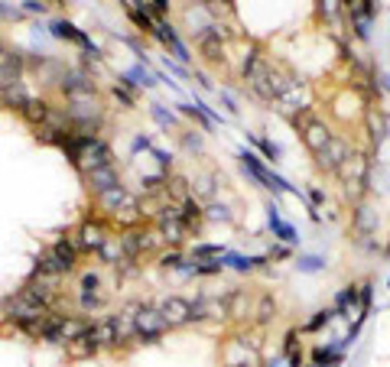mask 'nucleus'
Here are the masks:
<instances>
[{"instance_id": "1", "label": "nucleus", "mask_w": 390, "mask_h": 367, "mask_svg": "<svg viewBox=\"0 0 390 367\" xmlns=\"http://www.w3.org/2000/svg\"><path fill=\"white\" fill-rule=\"evenodd\" d=\"M78 237H62V241H55L49 251L39 253V261H36V270L39 273H46V276H65L75 270L78 263Z\"/></svg>"}, {"instance_id": "2", "label": "nucleus", "mask_w": 390, "mask_h": 367, "mask_svg": "<svg viewBox=\"0 0 390 367\" xmlns=\"http://www.w3.org/2000/svg\"><path fill=\"white\" fill-rule=\"evenodd\" d=\"M65 117L72 121V127L82 133H94L104 121V107L94 94H85V98H72L69 107H65Z\"/></svg>"}, {"instance_id": "3", "label": "nucleus", "mask_w": 390, "mask_h": 367, "mask_svg": "<svg viewBox=\"0 0 390 367\" xmlns=\"http://www.w3.org/2000/svg\"><path fill=\"white\" fill-rule=\"evenodd\" d=\"M335 176L342 179L345 192H348L354 202H361V195H364V189H367V179H371V163H367L364 153H352L342 163V169H338Z\"/></svg>"}, {"instance_id": "4", "label": "nucleus", "mask_w": 390, "mask_h": 367, "mask_svg": "<svg viewBox=\"0 0 390 367\" xmlns=\"http://www.w3.org/2000/svg\"><path fill=\"white\" fill-rule=\"evenodd\" d=\"M293 124L299 127V133H303V143H306V150H309L313 156H319L322 150L332 143V137H335V133L329 131V124L315 121V117L309 114V107L303 111V117H293Z\"/></svg>"}, {"instance_id": "5", "label": "nucleus", "mask_w": 390, "mask_h": 367, "mask_svg": "<svg viewBox=\"0 0 390 367\" xmlns=\"http://www.w3.org/2000/svg\"><path fill=\"white\" fill-rule=\"evenodd\" d=\"M4 315H7V319L13 322L16 329H20V325H26V322H33V319H46L49 309H46V306H39L36 299H30L23 290H20L16 296L4 299Z\"/></svg>"}, {"instance_id": "6", "label": "nucleus", "mask_w": 390, "mask_h": 367, "mask_svg": "<svg viewBox=\"0 0 390 367\" xmlns=\"http://www.w3.org/2000/svg\"><path fill=\"white\" fill-rule=\"evenodd\" d=\"M85 329H88V322L53 312V315H49V322H46V332H43V341H49V344H69V341H75Z\"/></svg>"}, {"instance_id": "7", "label": "nucleus", "mask_w": 390, "mask_h": 367, "mask_svg": "<svg viewBox=\"0 0 390 367\" xmlns=\"http://www.w3.org/2000/svg\"><path fill=\"white\" fill-rule=\"evenodd\" d=\"M169 332V325H166V319L160 315V309L156 306H140V315H137V335H134V341H140V344H153V341H160L163 335Z\"/></svg>"}, {"instance_id": "8", "label": "nucleus", "mask_w": 390, "mask_h": 367, "mask_svg": "<svg viewBox=\"0 0 390 367\" xmlns=\"http://www.w3.org/2000/svg\"><path fill=\"white\" fill-rule=\"evenodd\" d=\"M352 234H354L358 244L371 247V251L377 247L374 241H371V237L377 234V212L367 205V202H358V205H354V212H352Z\"/></svg>"}, {"instance_id": "9", "label": "nucleus", "mask_w": 390, "mask_h": 367, "mask_svg": "<svg viewBox=\"0 0 390 367\" xmlns=\"http://www.w3.org/2000/svg\"><path fill=\"white\" fill-rule=\"evenodd\" d=\"M237 160H241V169H244L247 176H251L254 182H260V185H264V189H273V192H293L286 179L273 176V172H270V169L264 166V163H260L254 153H247V150H244V153L237 156Z\"/></svg>"}, {"instance_id": "10", "label": "nucleus", "mask_w": 390, "mask_h": 367, "mask_svg": "<svg viewBox=\"0 0 390 367\" xmlns=\"http://www.w3.org/2000/svg\"><path fill=\"white\" fill-rule=\"evenodd\" d=\"M156 231H160V237H163V241H169V244L185 241L189 228H185V221H183L179 205H163L160 208V214H156Z\"/></svg>"}, {"instance_id": "11", "label": "nucleus", "mask_w": 390, "mask_h": 367, "mask_svg": "<svg viewBox=\"0 0 390 367\" xmlns=\"http://www.w3.org/2000/svg\"><path fill=\"white\" fill-rule=\"evenodd\" d=\"M228 315H231V292H224V296H199L192 302V322L228 319Z\"/></svg>"}, {"instance_id": "12", "label": "nucleus", "mask_w": 390, "mask_h": 367, "mask_svg": "<svg viewBox=\"0 0 390 367\" xmlns=\"http://www.w3.org/2000/svg\"><path fill=\"white\" fill-rule=\"evenodd\" d=\"M156 309H160V315L166 319L169 329H183V325H189L192 322V302L183 296H166L156 302Z\"/></svg>"}, {"instance_id": "13", "label": "nucleus", "mask_w": 390, "mask_h": 367, "mask_svg": "<svg viewBox=\"0 0 390 367\" xmlns=\"http://www.w3.org/2000/svg\"><path fill=\"white\" fill-rule=\"evenodd\" d=\"M222 361H224V367H260V351L251 348L247 341H241V338H231L224 344Z\"/></svg>"}, {"instance_id": "14", "label": "nucleus", "mask_w": 390, "mask_h": 367, "mask_svg": "<svg viewBox=\"0 0 390 367\" xmlns=\"http://www.w3.org/2000/svg\"><path fill=\"white\" fill-rule=\"evenodd\" d=\"M354 150L352 146H348V140H342V137H332V143L325 146V150H322L319 156H315V166L322 169V172H332V176H335L338 169H342V163L348 160V156H352Z\"/></svg>"}, {"instance_id": "15", "label": "nucleus", "mask_w": 390, "mask_h": 367, "mask_svg": "<svg viewBox=\"0 0 390 367\" xmlns=\"http://www.w3.org/2000/svg\"><path fill=\"white\" fill-rule=\"evenodd\" d=\"M121 241H124V247H127V253L130 257H140V253H150L156 244H160L163 237H160V231H146V228H127L121 234Z\"/></svg>"}, {"instance_id": "16", "label": "nucleus", "mask_w": 390, "mask_h": 367, "mask_svg": "<svg viewBox=\"0 0 390 367\" xmlns=\"http://www.w3.org/2000/svg\"><path fill=\"white\" fill-rule=\"evenodd\" d=\"M140 306H143V302H127V306H124L117 315H111V319H114V332H117V344L134 341V335H137Z\"/></svg>"}, {"instance_id": "17", "label": "nucleus", "mask_w": 390, "mask_h": 367, "mask_svg": "<svg viewBox=\"0 0 390 367\" xmlns=\"http://www.w3.org/2000/svg\"><path fill=\"white\" fill-rule=\"evenodd\" d=\"M59 88H62V94L65 98H85V94H94V82L85 72H78V69H69V72H62V78H59Z\"/></svg>"}, {"instance_id": "18", "label": "nucleus", "mask_w": 390, "mask_h": 367, "mask_svg": "<svg viewBox=\"0 0 390 367\" xmlns=\"http://www.w3.org/2000/svg\"><path fill=\"white\" fill-rule=\"evenodd\" d=\"M53 36H55V39H69V43H75V46H82L85 53H88V59H101L98 46H94L92 39L85 36L82 30H75V26H72V23H65V20H55V23H53Z\"/></svg>"}, {"instance_id": "19", "label": "nucleus", "mask_w": 390, "mask_h": 367, "mask_svg": "<svg viewBox=\"0 0 390 367\" xmlns=\"http://www.w3.org/2000/svg\"><path fill=\"white\" fill-rule=\"evenodd\" d=\"M85 182H88V189L94 192V199H101V195H107L111 189H117L121 179H117L114 166H104V169H92V172H85Z\"/></svg>"}, {"instance_id": "20", "label": "nucleus", "mask_w": 390, "mask_h": 367, "mask_svg": "<svg viewBox=\"0 0 390 367\" xmlns=\"http://www.w3.org/2000/svg\"><path fill=\"white\" fill-rule=\"evenodd\" d=\"M75 237H78V247H82V251H94V253H98L101 247L107 244V237H111V234H107V228L101 221H85L82 228H78Z\"/></svg>"}, {"instance_id": "21", "label": "nucleus", "mask_w": 390, "mask_h": 367, "mask_svg": "<svg viewBox=\"0 0 390 367\" xmlns=\"http://www.w3.org/2000/svg\"><path fill=\"white\" fill-rule=\"evenodd\" d=\"M98 348H101V344H98V338H94V325H88V329H85L75 341L65 344V354H69V358H75V361H85V358H94V354H98Z\"/></svg>"}, {"instance_id": "22", "label": "nucleus", "mask_w": 390, "mask_h": 367, "mask_svg": "<svg viewBox=\"0 0 390 367\" xmlns=\"http://www.w3.org/2000/svg\"><path fill=\"white\" fill-rule=\"evenodd\" d=\"M107 302V296L101 292V276L98 273H85L82 276V309L92 312V309H101Z\"/></svg>"}, {"instance_id": "23", "label": "nucleus", "mask_w": 390, "mask_h": 367, "mask_svg": "<svg viewBox=\"0 0 390 367\" xmlns=\"http://www.w3.org/2000/svg\"><path fill=\"white\" fill-rule=\"evenodd\" d=\"M23 75V55L20 53H4L0 55V88H10V84L20 82Z\"/></svg>"}, {"instance_id": "24", "label": "nucleus", "mask_w": 390, "mask_h": 367, "mask_svg": "<svg viewBox=\"0 0 390 367\" xmlns=\"http://www.w3.org/2000/svg\"><path fill=\"white\" fill-rule=\"evenodd\" d=\"M98 257L107 263V267H124V263L134 261V257L127 253V247H124L121 237H107V244L98 251Z\"/></svg>"}, {"instance_id": "25", "label": "nucleus", "mask_w": 390, "mask_h": 367, "mask_svg": "<svg viewBox=\"0 0 390 367\" xmlns=\"http://www.w3.org/2000/svg\"><path fill=\"white\" fill-rule=\"evenodd\" d=\"M153 36L160 39V43H163V46H166V49H173L179 62H189V59H192V55H189V49H185L183 43H179V36H176V33H173V26H166V23H163V20H156V33H153Z\"/></svg>"}, {"instance_id": "26", "label": "nucleus", "mask_w": 390, "mask_h": 367, "mask_svg": "<svg viewBox=\"0 0 390 367\" xmlns=\"http://www.w3.org/2000/svg\"><path fill=\"white\" fill-rule=\"evenodd\" d=\"M0 98H4V104L7 107H16V111L23 114V107L33 101V94L26 92L23 82H16V84H10V88H0Z\"/></svg>"}, {"instance_id": "27", "label": "nucleus", "mask_w": 390, "mask_h": 367, "mask_svg": "<svg viewBox=\"0 0 390 367\" xmlns=\"http://www.w3.org/2000/svg\"><path fill=\"white\" fill-rule=\"evenodd\" d=\"M267 221H270V231H273V234L280 237L283 244H296V241H299V237H296V228H293V224H286L273 205H270V212H267Z\"/></svg>"}, {"instance_id": "28", "label": "nucleus", "mask_w": 390, "mask_h": 367, "mask_svg": "<svg viewBox=\"0 0 390 367\" xmlns=\"http://www.w3.org/2000/svg\"><path fill=\"white\" fill-rule=\"evenodd\" d=\"M23 117L33 124V127H43V124L53 117V104H49V101H43V98H33L30 104L23 107Z\"/></svg>"}, {"instance_id": "29", "label": "nucleus", "mask_w": 390, "mask_h": 367, "mask_svg": "<svg viewBox=\"0 0 390 367\" xmlns=\"http://www.w3.org/2000/svg\"><path fill=\"white\" fill-rule=\"evenodd\" d=\"M247 315H254V302H251V296H247L244 290H231V315H228V319L244 322Z\"/></svg>"}, {"instance_id": "30", "label": "nucleus", "mask_w": 390, "mask_h": 367, "mask_svg": "<svg viewBox=\"0 0 390 367\" xmlns=\"http://www.w3.org/2000/svg\"><path fill=\"white\" fill-rule=\"evenodd\" d=\"M166 195L173 199V205H183L185 199H192V182L183 176H169L166 179Z\"/></svg>"}, {"instance_id": "31", "label": "nucleus", "mask_w": 390, "mask_h": 367, "mask_svg": "<svg viewBox=\"0 0 390 367\" xmlns=\"http://www.w3.org/2000/svg\"><path fill=\"white\" fill-rule=\"evenodd\" d=\"M179 212H183V221H185V228H199L202 224V218H205V208H202V202L192 195V199H185L183 205H179Z\"/></svg>"}, {"instance_id": "32", "label": "nucleus", "mask_w": 390, "mask_h": 367, "mask_svg": "<svg viewBox=\"0 0 390 367\" xmlns=\"http://www.w3.org/2000/svg\"><path fill=\"white\" fill-rule=\"evenodd\" d=\"M254 315H257L260 325H267V322L276 315V302H273V296H270V292H264V296L254 299Z\"/></svg>"}, {"instance_id": "33", "label": "nucleus", "mask_w": 390, "mask_h": 367, "mask_svg": "<svg viewBox=\"0 0 390 367\" xmlns=\"http://www.w3.org/2000/svg\"><path fill=\"white\" fill-rule=\"evenodd\" d=\"M367 127H371V140H374L377 146L387 143V117L371 111V114H367Z\"/></svg>"}, {"instance_id": "34", "label": "nucleus", "mask_w": 390, "mask_h": 367, "mask_svg": "<svg viewBox=\"0 0 390 367\" xmlns=\"http://www.w3.org/2000/svg\"><path fill=\"white\" fill-rule=\"evenodd\" d=\"M224 261H228L234 270H241V273H251V270L264 267V261H267V257H244V253H228Z\"/></svg>"}, {"instance_id": "35", "label": "nucleus", "mask_w": 390, "mask_h": 367, "mask_svg": "<svg viewBox=\"0 0 390 367\" xmlns=\"http://www.w3.org/2000/svg\"><path fill=\"white\" fill-rule=\"evenodd\" d=\"M192 195H195V199H212L215 195V172H202L199 179H195V182H192Z\"/></svg>"}, {"instance_id": "36", "label": "nucleus", "mask_w": 390, "mask_h": 367, "mask_svg": "<svg viewBox=\"0 0 390 367\" xmlns=\"http://www.w3.org/2000/svg\"><path fill=\"white\" fill-rule=\"evenodd\" d=\"M315 4H319V16H322V20L335 26L338 16H342V10H345L342 0H315Z\"/></svg>"}, {"instance_id": "37", "label": "nucleus", "mask_w": 390, "mask_h": 367, "mask_svg": "<svg viewBox=\"0 0 390 367\" xmlns=\"http://www.w3.org/2000/svg\"><path fill=\"white\" fill-rule=\"evenodd\" d=\"M166 172H156V176H143V182H140V185H143V189H140V192H143V195H160V192H166Z\"/></svg>"}, {"instance_id": "38", "label": "nucleus", "mask_w": 390, "mask_h": 367, "mask_svg": "<svg viewBox=\"0 0 390 367\" xmlns=\"http://www.w3.org/2000/svg\"><path fill=\"white\" fill-rule=\"evenodd\" d=\"M192 257H195V261H222L224 247L222 244H199L195 251H192Z\"/></svg>"}, {"instance_id": "39", "label": "nucleus", "mask_w": 390, "mask_h": 367, "mask_svg": "<svg viewBox=\"0 0 390 367\" xmlns=\"http://www.w3.org/2000/svg\"><path fill=\"white\" fill-rule=\"evenodd\" d=\"M332 319H335V309H322V312H315L313 319L306 322V329H303V332H319L322 325H329Z\"/></svg>"}, {"instance_id": "40", "label": "nucleus", "mask_w": 390, "mask_h": 367, "mask_svg": "<svg viewBox=\"0 0 390 367\" xmlns=\"http://www.w3.org/2000/svg\"><path fill=\"white\" fill-rule=\"evenodd\" d=\"M124 84H134V88H137V84H143V88H150V84H153V78L146 75L143 69H130L127 75H124Z\"/></svg>"}, {"instance_id": "41", "label": "nucleus", "mask_w": 390, "mask_h": 367, "mask_svg": "<svg viewBox=\"0 0 390 367\" xmlns=\"http://www.w3.org/2000/svg\"><path fill=\"white\" fill-rule=\"evenodd\" d=\"M303 273H319L322 267H325V261L322 257H299V263H296Z\"/></svg>"}, {"instance_id": "42", "label": "nucleus", "mask_w": 390, "mask_h": 367, "mask_svg": "<svg viewBox=\"0 0 390 367\" xmlns=\"http://www.w3.org/2000/svg\"><path fill=\"white\" fill-rule=\"evenodd\" d=\"M205 218H212V221H231V208L228 205H208Z\"/></svg>"}, {"instance_id": "43", "label": "nucleus", "mask_w": 390, "mask_h": 367, "mask_svg": "<svg viewBox=\"0 0 390 367\" xmlns=\"http://www.w3.org/2000/svg\"><path fill=\"white\" fill-rule=\"evenodd\" d=\"M257 146H260V150H264V156H267L270 163H276V160H280V146H276L273 140H257Z\"/></svg>"}, {"instance_id": "44", "label": "nucleus", "mask_w": 390, "mask_h": 367, "mask_svg": "<svg viewBox=\"0 0 390 367\" xmlns=\"http://www.w3.org/2000/svg\"><path fill=\"white\" fill-rule=\"evenodd\" d=\"M160 263H163V267H166V270H176V267H183V257H179V253L173 251V253H163V257H160Z\"/></svg>"}, {"instance_id": "45", "label": "nucleus", "mask_w": 390, "mask_h": 367, "mask_svg": "<svg viewBox=\"0 0 390 367\" xmlns=\"http://www.w3.org/2000/svg\"><path fill=\"white\" fill-rule=\"evenodd\" d=\"M114 98L121 101L124 107H134V94H130L127 88H124V84H114Z\"/></svg>"}, {"instance_id": "46", "label": "nucleus", "mask_w": 390, "mask_h": 367, "mask_svg": "<svg viewBox=\"0 0 390 367\" xmlns=\"http://www.w3.org/2000/svg\"><path fill=\"white\" fill-rule=\"evenodd\" d=\"M153 117L163 124V127H169V124H176V117H173V114H166V111H163L160 104H153Z\"/></svg>"}, {"instance_id": "47", "label": "nucleus", "mask_w": 390, "mask_h": 367, "mask_svg": "<svg viewBox=\"0 0 390 367\" xmlns=\"http://www.w3.org/2000/svg\"><path fill=\"white\" fill-rule=\"evenodd\" d=\"M26 13H39V16H43V13H46V4H43V0H26Z\"/></svg>"}, {"instance_id": "48", "label": "nucleus", "mask_w": 390, "mask_h": 367, "mask_svg": "<svg viewBox=\"0 0 390 367\" xmlns=\"http://www.w3.org/2000/svg\"><path fill=\"white\" fill-rule=\"evenodd\" d=\"M0 16H4V20H20V10H10V7H4V0H0Z\"/></svg>"}, {"instance_id": "49", "label": "nucleus", "mask_w": 390, "mask_h": 367, "mask_svg": "<svg viewBox=\"0 0 390 367\" xmlns=\"http://www.w3.org/2000/svg\"><path fill=\"white\" fill-rule=\"evenodd\" d=\"M183 143L189 146V150H195V153H199V150H202V140H199V137H189V133H185V137H183Z\"/></svg>"}, {"instance_id": "50", "label": "nucleus", "mask_w": 390, "mask_h": 367, "mask_svg": "<svg viewBox=\"0 0 390 367\" xmlns=\"http://www.w3.org/2000/svg\"><path fill=\"white\" fill-rule=\"evenodd\" d=\"M153 156H156V160H160V166H163V169H169V163H173L166 153H160V150H153Z\"/></svg>"}, {"instance_id": "51", "label": "nucleus", "mask_w": 390, "mask_h": 367, "mask_svg": "<svg viewBox=\"0 0 390 367\" xmlns=\"http://www.w3.org/2000/svg\"><path fill=\"white\" fill-rule=\"evenodd\" d=\"M286 253H290V251H286V247H273V251H270V257H276V261H283Z\"/></svg>"}, {"instance_id": "52", "label": "nucleus", "mask_w": 390, "mask_h": 367, "mask_svg": "<svg viewBox=\"0 0 390 367\" xmlns=\"http://www.w3.org/2000/svg\"><path fill=\"white\" fill-rule=\"evenodd\" d=\"M146 146H150V140H146V137H137V140H134V150H146Z\"/></svg>"}, {"instance_id": "53", "label": "nucleus", "mask_w": 390, "mask_h": 367, "mask_svg": "<svg viewBox=\"0 0 390 367\" xmlns=\"http://www.w3.org/2000/svg\"><path fill=\"white\" fill-rule=\"evenodd\" d=\"M195 4H212V0H195Z\"/></svg>"}, {"instance_id": "54", "label": "nucleus", "mask_w": 390, "mask_h": 367, "mask_svg": "<svg viewBox=\"0 0 390 367\" xmlns=\"http://www.w3.org/2000/svg\"><path fill=\"white\" fill-rule=\"evenodd\" d=\"M4 53H7V49H4V43H0V55H4Z\"/></svg>"}]
</instances>
